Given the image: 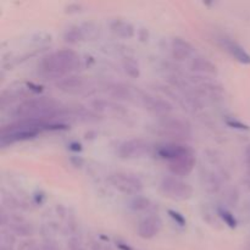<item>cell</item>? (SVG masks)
Here are the masks:
<instances>
[{"mask_svg":"<svg viewBox=\"0 0 250 250\" xmlns=\"http://www.w3.org/2000/svg\"><path fill=\"white\" fill-rule=\"evenodd\" d=\"M80 65V58L72 50H60L48 55L42 62L43 70L53 75H62L68 71L76 70Z\"/></svg>","mask_w":250,"mask_h":250,"instance_id":"cell-1","label":"cell"},{"mask_svg":"<svg viewBox=\"0 0 250 250\" xmlns=\"http://www.w3.org/2000/svg\"><path fill=\"white\" fill-rule=\"evenodd\" d=\"M160 188L164 194L177 200L188 199L193 193L192 187L188 183L175 177L164 178L160 185Z\"/></svg>","mask_w":250,"mask_h":250,"instance_id":"cell-2","label":"cell"},{"mask_svg":"<svg viewBox=\"0 0 250 250\" xmlns=\"http://www.w3.org/2000/svg\"><path fill=\"white\" fill-rule=\"evenodd\" d=\"M110 182L116 189H119L122 193H126V194H137L143 188L138 178L133 177V176L125 175V173L112 175L110 177Z\"/></svg>","mask_w":250,"mask_h":250,"instance_id":"cell-3","label":"cell"},{"mask_svg":"<svg viewBox=\"0 0 250 250\" xmlns=\"http://www.w3.org/2000/svg\"><path fill=\"white\" fill-rule=\"evenodd\" d=\"M149 144L142 139H132V141L125 142L119 149V154L121 158H136L143 154L148 153Z\"/></svg>","mask_w":250,"mask_h":250,"instance_id":"cell-4","label":"cell"},{"mask_svg":"<svg viewBox=\"0 0 250 250\" xmlns=\"http://www.w3.org/2000/svg\"><path fill=\"white\" fill-rule=\"evenodd\" d=\"M194 164H195V160L193 154H188V155L182 156V158L170 161V164H168V168H170V171L173 173V175L186 176L193 170Z\"/></svg>","mask_w":250,"mask_h":250,"instance_id":"cell-5","label":"cell"},{"mask_svg":"<svg viewBox=\"0 0 250 250\" xmlns=\"http://www.w3.org/2000/svg\"><path fill=\"white\" fill-rule=\"evenodd\" d=\"M188 154H193L192 150L188 146H180V144H166L159 149V155L170 161L182 158Z\"/></svg>","mask_w":250,"mask_h":250,"instance_id":"cell-6","label":"cell"},{"mask_svg":"<svg viewBox=\"0 0 250 250\" xmlns=\"http://www.w3.org/2000/svg\"><path fill=\"white\" fill-rule=\"evenodd\" d=\"M160 229V221L158 217L149 216L144 219L138 226V233L142 238L150 239L155 236Z\"/></svg>","mask_w":250,"mask_h":250,"instance_id":"cell-7","label":"cell"},{"mask_svg":"<svg viewBox=\"0 0 250 250\" xmlns=\"http://www.w3.org/2000/svg\"><path fill=\"white\" fill-rule=\"evenodd\" d=\"M221 42L222 46H224L236 60H238L239 62L242 63H250V55L241 45H239V44H237L236 42L231 41V39L229 38H222Z\"/></svg>","mask_w":250,"mask_h":250,"instance_id":"cell-8","label":"cell"},{"mask_svg":"<svg viewBox=\"0 0 250 250\" xmlns=\"http://www.w3.org/2000/svg\"><path fill=\"white\" fill-rule=\"evenodd\" d=\"M163 127L167 129L170 133L172 134H180V136H187L189 133V127L187 126L185 121L176 117H165L163 122H161Z\"/></svg>","mask_w":250,"mask_h":250,"instance_id":"cell-9","label":"cell"},{"mask_svg":"<svg viewBox=\"0 0 250 250\" xmlns=\"http://www.w3.org/2000/svg\"><path fill=\"white\" fill-rule=\"evenodd\" d=\"M144 103H146V106L149 110H151L154 112H158V114H167V112H170L172 110V105L170 103L164 99H159V98L146 97Z\"/></svg>","mask_w":250,"mask_h":250,"instance_id":"cell-10","label":"cell"},{"mask_svg":"<svg viewBox=\"0 0 250 250\" xmlns=\"http://www.w3.org/2000/svg\"><path fill=\"white\" fill-rule=\"evenodd\" d=\"M172 51L176 59L183 60L192 54L193 46L187 41H183L182 38H175L172 41Z\"/></svg>","mask_w":250,"mask_h":250,"instance_id":"cell-11","label":"cell"},{"mask_svg":"<svg viewBox=\"0 0 250 250\" xmlns=\"http://www.w3.org/2000/svg\"><path fill=\"white\" fill-rule=\"evenodd\" d=\"M192 68L197 71H203L208 73H216V66L212 65L209 60L205 58H195L192 61Z\"/></svg>","mask_w":250,"mask_h":250,"instance_id":"cell-12","label":"cell"},{"mask_svg":"<svg viewBox=\"0 0 250 250\" xmlns=\"http://www.w3.org/2000/svg\"><path fill=\"white\" fill-rule=\"evenodd\" d=\"M111 29L116 34L121 37H132L133 36V27L129 23L124 21H115L111 24Z\"/></svg>","mask_w":250,"mask_h":250,"instance_id":"cell-13","label":"cell"},{"mask_svg":"<svg viewBox=\"0 0 250 250\" xmlns=\"http://www.w3.org/2000/svg\"><path fill=\"white\" fill-rule=\"evenodd\" d=\"M125 66V71L128 73L131 77H138L139 75V70H138V65L134 60H132L131 58H127L124 62Z\"/></svg>","mask_w":250,"mask_h":250,"instance_id":"cell-14","label":"cell"},{"mask_svg":"<svg viewBox=\"0 0 250 250\" xmlns=\"http://www.w3.org/2000/svg\"><path fill=\"white\" fill-rule=\"evenodd\" d=\"M149 207V200L146 199V198L138 197L137 199L133 200L132 203V208L136 210H144Z\"/></svg>","mask_w":250,"mask_h":250,"instance_id":"cell-15","label":"cell"},{"mask_svg":"<svg viewBox=\"0 0 250 250\" xmlns=\"http://www.w3.org/2000/svg\"><path fill=\"white\" fill-rule=\"evenodd\" d=\"M222 216H224V219H226L227 224H229V226H231V227L236 226V220L233 219V216H232L231 214H227V212H225V214L222 215Z\"/></svg>","mask_w":250,"mask_h":250,"instance_id":"cell-16","label":"cell"},{"mask_svg":"<svg viewBox=\"0 0 250 250\" xmlns=\"http://www.w3.org/2000/svg\"><path fill=\"white\" fill-rule=\"evenodd\" d=\"M170 214H172V217H173V219H177V221L178 222H180V224L181 225H183V224H185V220H183V217H181V216H178V214H177V212H173V211H170Z\"/></svg>","mask_w":250,"mask_h":250,"instance_id":"cell-17","label":"cell"}]
</instances>
